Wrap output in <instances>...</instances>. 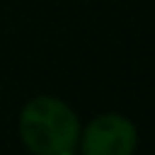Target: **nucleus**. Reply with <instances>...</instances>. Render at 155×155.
<instances>
[{
	"instance_id": "nucleus-3",
	"label": "nucleus",
	"mask_w": 155,
	"mask_h": 155,
	"mask_svg": "<svg viewBox=\"0 0 155 155\" xmlns=\"http://www.w3.org/2000/svg\"><path fill=\"white\" fill-rule=\"evenodd\" d=\"M61 155H73V153H70V150H68V153H61Z\"/></svg>"
},
{
	"instance_id": "nucleus-1",
	"label": "nucleus",
	"mask_w": 155,
	"mask_h": 155,
	"mask_svg": "<svg viewBox=\"0 0 155 155\" xmlns=\"http://www.w3.org/2000/svg\"><path fill=\"white\" fill-rule=\"evenodd\" d=\"M19 133L27 148L36 155H61L78 143V116L53 97L31 99L19 116Z\"/></svg>"
},
{
	"instance_id": "nucleus-2",
	"label": "nucleus",
	"mask_w": 155,
	"mask_h": 155,
	"mask_svg": "<svg viewBox=\"0 0 155 155\" xmlns=\"http://www.w3.org/2000/svg\"><path fill=\"white\" fill-rule=\"evenodd\" d=\"M136 148V126L119 114L97 116L82 136V155H131Z\"/></svg>"
}]
</instances>
